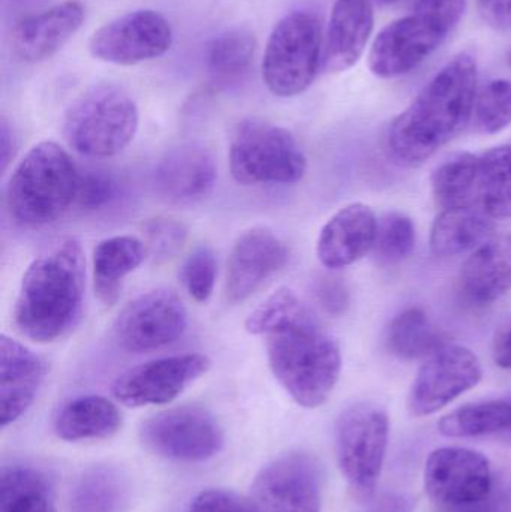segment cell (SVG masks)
Listing matches in <instances>:
<instances>
[{"label": "cell", "instance_id": "obj_1", "mask_svg": "<svg viewBox=\"0 0 511 512\" xmlns=\"http://www.w3.org/2000/svg\"><path fill=\"white\" fill-rule=\"evenodd\" d=\"M245 327L266 337L270 369L297 405L315 409L329 400L341 376V349L296 292H273Z\"/></svg>", "mask_w": 511, "mask_h": 512}, {"label": "cell", "instance_id": "obj_2", "mask_svg": "<svg viewBox=\"0 0 511 512\" xmlns=\"http://www.w3.org/2000/svg\"><path fill=\"white\" fill-rule=\"evenodd\" d=\"M477 83L473 54L449 60L390 125L387 149L395 162L417 167L455 140L473 117Z\"/></svg>", "mask_w": 511, "mask_h": 512}, {"label": "cell", "instance_id": "obj_3", "mask_svg": "<svg viewBox=\"0 0 511 512\" xmlns=\"http://www.w3.org/2000/svg\"><path fill=\"white\" fill-rule=\"evenodd\" d=\"M84 289L83 249L77 240H63L36 258L24 273L15 301V327L36 343L60 339L80 319Z\"/></svg>", "mask_w": 511, "mask_h": 512}, {"label": "cell", "instance_id": "obj_4", "mask_svg": "<svg viewBox=\"0 0 511 512\" xmlns=\"http://www.w3.org/2000/svg\"><path fill=\"white\" fill-rule=\"evenodd\" d=\"M80 171L69 153L42 141L17 165L6 189V206L15 224L41 228L59 221L77 200Z\"/></svg>", "mask_w": 511, "mask_h": 512}, {"label": "cell", "instance_id": "obj_5", "mask_svg": "<svg viewBox=\"0 0 511 512\" xmlns=\"http://www.w3.org/2000/svg\"><path fill=\"white\" fill-rule=\"evenodd\" d=\"M140 111L123 87L96 84L81 93L63 117L69 147L89 158L119 155L137 135Z\"/></svg>", "mask_w": 511, "mask_h": 512}, {"label": "cell", "instance_id": "obj_6", "mask_svg": "<svg viewBox=\"0 0 511 512\" xmlns=\"http://www.w3.org/2000/svg\"><path fill=\"white\" fill-rule=\"evenodd\" d=\"M308 159L294 135L261 119L237 123L230 141V171L243 186L294 185Z\"/></svg>", "mask_w": 511, "mask_h": 512}, {"label": "cell", "instance_id": "obj_7", "mask_svg": "<svg viewBox=\"0 0 511 512\" xmlns=\"http://www.w3.org/2000/svg\"><path fill=\"white\" fill-rule=\"evenodd\" d=\"M320 20L311 12L294 11L273 27L264 50V84L278 98L305 93L317 77L323 60Z\"/></svg>", "mask_w": 511, "mask_h": 512}, {"label": "cell", "instance_id": "obj_8", "mask_svg": "<svg viewBox=\"0 0 511 512\" xmlns=\"http://www.w3.org/2000/svg\"><path fill=\"white\" fill-rule=\"evenodd\" d=\"M389 415L374 402H359L345 409L336 424L335 450L339 469L354 498L374 496L386 462Z\"/></svg>", "mask_w": 511, "mask_h": 512}, {"label": "cell", "instance_id": "obj_9", "mask_svg": "<svg viewBox=\"0 0 511 512\" xmlns=\"http://www.w3.org/2000/svg\"><path fill=\"white\" fill-rule=\"evenodd\" d=\"M141 441L147 450L177 463H203L224 448V430L203 406L185 405L159 412L143 423Z\"/></svg>", "mask_w": 511, "mask_h": 512}, {"label": "cell", "instance_id": "obj_10", "mask_svg": "<svg viewBox=\"0 0 511 512\" xmlns=\"http://www.w3.org/2000/svg\"><path fill=\"white\" fill-rule=\"evenodd\" d=\"M252 512H321L323 472L308 453H288L263 468L252 484Z\"/></svg>", "mask_w": 511, "mask_h": 512}, {"label": "cell", "instance_id": "obj_11", "mask_svg": "<svg viewBox=\"0 0 511 512\" xmlns=\"http://www.w3.org/2000/svg\"><path fill=\"white\" fill-rule=\"evenodd\" d=\"M173 45L170 21L153 9L126 12L93 32L89 51L96 60L135 66L159 59Z\"/></svg>", "mask_w": 511, "mask_h": 512}, {"label": "cell", "instance_id": "obj_12", "mask_svg": "<svg viewBox=\"0 0 511 512\" xmlns=\"http://www.w3.org/2000/svg\"><path fill=\"white\" fill-rule=\"evenodd\" d=\"M186 328L183 301L168 289H155L123 307L114 322V336L125 351L144 354L173 345Z\"/></svg>", "mask_w": 511, "mask_h": 512}, {"label": "cell", "instance_id": "obj_13", "mask_svg": "<svg viewBox=\"0 0 511 512\" xmlns=\"http://www.w3.org/2000/svg\"><path fill=\"white\" fill-rule=\"evenodd\" d=\"M450 33L434 18L413 9L378 33L369 51V69L384 80L410 74L446 42Z\"/></svg>", "mask_w": 511, "mask_h": 512}, {"label": "cell", "instance_id": "obj_14", "mask_svg": "<svg viewBox=\"0 0 511 512\" xmlns=\"http://www.w3.org/2000/svg\"><path fill=\"white\" fill-rule=\"evenodd\" d=\"M479 357L467 346L446 345L426 358L408 396L413 417H428L473 390L482 381Z\"/></svg>", "mask_w": 511, "mask_h": 512}, {"label": "cell", "instance_id": "obj_15", "mask_svg": "<svg viewBox=\"0 0 511 512\" xmlns=\"http://www.w3.org/2000/svg\"><path fill=\"white\" fill-rule=\"evenodd\" d=\"M209 369V357L203 354L158 358L126 370L111 385V393L128 408L168 405Z\"/></svg>", "mask_w": 511, "mask_h": 512}, {"label": "cell", "instance_id": "obj_16", "mask_svg": "<svg viewBox=\"0 0 511 512\" xmlns=\"http://www.w3.org/2000/svg\"><path fill=\"white\" fill-rule=\"evenodd\" d=\"M425 489L441 507L458 510L480 504L491 495V463L468 448H438L426 462Z\"/></svg>", "mask_w": 511, "mask_h": 512}, {"label": "cell", "instance_id": "obj_17", "mask_svg": "<svg viewBox=\"0 0 511 512\" xmlns=\"http://www.w3.org/2000/svg\"><path fill=\"white\" fill-rule=\"evenodd\" d=\"M290 251L267 228H252L234 243L227 264V298L230 303L248 300L267 279L287 265Z\"/></svg>", "mask_w": 511, "mask_h": 512}, {"label": "cell", "instance_id": "obj_18", "mask_svg": "<svg viewBox=\"0 0 511 512\" xmlns=\"http://www.w3.org/2000/svg\"><path fill=\"white\" fill-rule=\"evenodd\" d=\"M86 8L80 0H63L15 24L11 44L24 63H41L56 56L81 29Z\"/></svg>", "mask_w": 511, "mask_h": 512}, {"label": "cell", "instance_id": "obj_19", "mask_svg": "<svg viewBox=\"0 0 511 512\" xmlns=\"http://www.w3.org/2000/svg\"><path fill=\"white\" fill-rule=\"evenodd\" d=\"M216 177L215 158L197 144H185L165 153L155 170L159 194L180 206H192L209 197Z\"/></svg>", "mask_w": 511, "mask_h": 512}, {"label": "cell", "instance_id": "obj_20", "mask_svg": "<svg viewBox=\"0 0 511 512\" xmlns=\"http://www.w3.org/2000/svg\"><path fill=\"white\" fill-rule=\"evenodd\" d=\"M47 375V364L12 337H0V423L20 420L35 402Z\"/></svg>", "mask_w": 511, "mask_h": 512}, {"label": "cell", "instance_id": "obj_21", "mask_svg": "<svg viewBox=\"0 0 511 512\" xmlns=\"http://www.w3.org/2000/svg\"><path fill=\"white\" fill-rule=\"evenodd\" d=\"M378 219L374 210L353 203L339 210L321 230L317 256L329 270L350 267L374 249Z\"/></svg>", "mask_w": 511, "mask_h": 512}, {"label": "cell", "instance_id": "obj_22", "mask_svg": "<svg viewBox=\"0 0 511 512\" xmlns=\"http://www.w3.org/2000/svg\"><path fill=\"white\" fill-rule=\"evenodd\" d=\"M374 30L371 0H336L324 42V69L341 74L357 65Z\"/></svg>", "mask_w": 511, "mask_h": 512}, {"label": "cell", "instance_id": "obj_23", "mask_svg": "<svg viewBox=\"0 0 511 512\" xmlns=\"http://www.w3.org/2000/svg\"><path fill=\"white\" fill-rule=\"evenodd\" d=\"M468 303L486 307L511 291V234L494 236L471 252L459 277Z\"/></svg>", "mask_w": 511, "mask_h": 512}, {"label": "cell", "instance_id": "obj_24", "mask_svg": "<svg viewBox=\"0 0 511 512\" xmlns=\"http://www.w3.org/2000/svg\"><path fill=\"white\" fill-rule=\"evenodd\" d=\"M495 219L479 204L443 210L431 230L432 254L440 258L474 252L494 237Z\"/></svg>", "mask_w": 511, "mask_h": 512}, {"label": "cell", "instance_id": "obj_25", "mask_svg": "<svg viewBox=\"0 0 511 512\" xmlns=\"http://www.w3.org/2000/svg\"><path fill=\"white\" fill-rule=\"evenodd\" d=\"M120 427L119 408L111 400L95 394L69 400L54 418V433L66 442L110 439Z\"/></svg>", "mask_w": 511, "mask_h": 512}, {"label": "cell", "instance_id": "obj_26", "mask_svg": "<svg viewBox=\"0 0 511 512\" xmlns=\"http://www.w3.org/2000/svg\"><path fill=\"white\" fill-rule=\"evenodd\" d=\"M144 256L146 246L137 237L116 236L98 243L93 251V289L102 303H116L123 280L140 267Z\"/></svg>", "mask_w": 511, "mask_h": 512}, {"label": "cell", "instance_id": "obj_27", "mask_svg": "<svg viewBox=\"0 0 511 512\" xmlns=\"http://www.w3.org/2000/svg\"><path fill=\"white\" fill-rule=\"evenodd\" d=\"M0 512H57L47 475L29 465L5 466L0 472Z\"/></svg>", "mask_w": 511, "mask_h": 512}, {"label": "cell", "instance_id": "obj_28", "mask_svg": "<svg viewBox=\"0 0 511 512\" xmlns=\"http://www.w3.org/2000/svg\"><path fill=\"white\" fill-rule=\"evenodd\" d=\"M446 345L443 334L420 307H407L393 316L386 330L387 349L401 360L428 358Z\"/></svg>", "mask_w": 511, "mask_h": 512}, {"label": "cell", "instance_id": "obj_29", "mask_svg": "<svg viewBox=\"0 0 511 512\" xmlns=\"http://www.w3.org/2000/svg\"><path fill=\"white\" fill-rule=\"evenodd\" d=\"M257 41L245 29H230L213 36L206 47V68L218 84L242 81L254 65Z\"/></svg>", "mask_w": 511, "mask_h": 512}, {"label": "cell", "instance_id": "obj_30", "mask_svg": "<svg viewBox=\"0 0 511 512\" xmlns=\"http://www.w3.org/2000/svg\"><path fill=\"white\" fill-rule=\"evenodd\" d=\"M128 481L113 466L87 469L71 495V512H123L128 504Z\"/></svg>", "mask_w": 511, "mask_h": 512}, {"label": "cell", "instance_id": "obj_31", "mask_svg": "<svg viewBox=\"0 0 511 512\" xmlns=\"http://www.w3.org/2000/svg\"><path fill=\"white\" fill-rule=\"evenodd\" d=\"M511 429V397L468 403L444 415L438 423L441 435L447 438H479L506 435Z\"/></svg>", "mask_w": 511, "mask_h": 512}, {"label": "cell", "instance_id": "obj_32", "mask_svg": "<svg viewBox=\"0 0 511 512\" xmlns=\"http://www.w3.org/2000/svg\"><path fill=\"white\" fill-rule=\"evenodd\" d=\"M480 156L470 152L456 153L432 174L431 186L435 203L443 210L477 204Z\"/></svg>", "mask_w": 511, "mask_h": 512}, {"label": "cell", "instance_id": "obj_33", "mask_svg": "<svg viewBox=\"0 0 511 512\" xmlns=\"http://www.w3.org/2000/svg\"><path fill=\"white\" fill-rule=\"evenodd\" d=\"M477 204L494 219H511V144L480 156Z\"/></svg>", "mask_w": 511, "mask_h": 512}, {"label": "cell", "instance_id": "obj_34", "mask_svg": "<svg viewBox=\"0 0 511 512\" xmlns=\"http://www.w3.org/2000/svg\"><path fill=\"white\" fill-rule=\"evenodd\" d=\"M416 225L401 212L386 213L378 221L372 254L380 265H395L411 255L416 246Z\"/></svg>", "mask_w": 511, "mask_h": 512}, {"label": "cell", "instance_id": "obj_35", "mask_svg": "<svg viewBox=\"0 0 511 512\" xmlns=\"http://www.w3.org/2000/svg\"><path fill=\"white\" fill-rule=\"evenodd\" d=\"M474 120L485 134H498L511 125V81H489L477 92Z\"/></svg>", "mask_w": 511, "mask_h": 512}, {"label": "cell", "instance_id": "obj_36", "mask_svg": "<svg viewBox=\"0 0 511 512\" xmlns=\"http://www.w3.org/2000/svg\"><path fill=\"white\" fill-rule=\"evenodd\" d=\"M218 264L209 248H198L186 258L180 273L183 285L198 303H206L215 289Z\"/></svg>", "mask_w": 511, "mask_h": 512}, {"label": "cell", "instance_id": "obj_37", "mask_svg": "<svg viewBox=\"0 0 511 512\" xmlns=\"http://www.w3.org/2000/svg\"><path fill=\"white\" fill-rule=\"evenodd\" d=\"M119 194V183L107 171H86L80 173L75 206L84 212H99L111 206Z\"/></svg>", "mask_w": 511, "mask_h": 512}, {"label": "cell", "instance_id": "obj_38", "mask_svg": "<svg viewBox=\"0 0 511 512\" xmlns=\"http://www.w3.org/2000/svg\"><path fill=\"white\" fill-rule=\"evenodd\" d=\"M147 248L156 258L167 259L177 254L185 245L188 231L182 222L170 218H156L144 227Z\"/></svg>", "mask_w": 511, "mask_h": 512}, {"label": "cell", "instance_id": "obj_39", "mask_svg": "<svg viewBox=\"0 0 511 512\" xmlns=\"http://www.w3.org/2000/svg\"><path fill=\"white\" fill-rule=\"evenodd\" d=\"M188 512H252V508L248 498L230 490L212 489L198 493Z\"/></svg>", "mask_w": 511, "mask_h": 512}, {"label": "cell", "instance_id": "obj_40", "mask_svg": "<svg viewBox=\"0 0 511 512\" xmlns=\"http://www.w3.org/2000/svg\"><path fill=\"white\" fill-rule=\"evenodd\" d=\"M467 9V0H416L414 11L434 18L453 32Z\"/></svg>", "mask_w": 511, "mask_h": 512}, {"label": "cell", "instance_id": "obj_41", "mask_svg": "<svg viewBox=\"0 0 511 512\" xmlns=\"http://www.w3.org/2000/svg\"><path fill=\"white\" fill-rule=\"evenodd\" d=\"M315 294H317V300L321 307L326 312L332 313V315H341L347 309L348 303H350L347 286H345L341 279H336V277H323V279H320V282L317 283Z\"/></svg>", "mask_w": 511, "mask_h": 512}, {"label": "cell", "instance_id": "obj_42", "mask_svg": "<svg viewBox=\"0 0 511 512\" xmlns=\"http://www.w3.org/2000/svg\"><path fill=\"white\" fill-rule=\"evenodd\" d=\"M480 18L498 32L511 30V0H476Z\"/></svg>", "mask_w": 511, "mask_h": 512}, {"label": "cell", "instance_id": "obj_43", "mask_svg": "<svg viewBox=\"0 0 511 512\" xmlns=\"http://www.w3.org/2000/svg\"><path fill=\"white\" fill-rule=\"evenodd\" d=\"M492 358L501 369L511 370V318L495 334Z\"/></svg>", "mask_w": 511, "mask_h": 512}, {"label": "cell", "instance_id": "obj_44", "mask_svg": "<svg viewBox=\"0 0 511 512\" xmlns=\"http://www.w3.org/2000/svg\"><path fill=\"white\" fill-rule=\"evenodd\" d=\"M0 159H2V171L8 170L9 164L17 152V137L8 120L3 117L0 122Z\"/></svg>", "mask_w": 511, "mask_h": 512}, {"label": "cell", "instance_id": "obj_45", "mask_svg": "<svg viewBox=\"0 0 511 512\" xmlns=\"http://www.w3.org/2000/svg\"><path fill=\"white\" fill-rule=\"evenodd\" d=\"M413 507V499L408 496L387 495L374 505L372 512H411Z\"/></svg>", "mask_w": 511, "mask_h": 512}, {"label": "cell", "instance_id": "obj_46", "mask_svg": "<svg viewBox=\"0 0 511 512\" xmlns=\"http://www.w3.org/2000/svg\"><path fill=\"white\" fill-rule=\"evenodd\" d=\"M456 512H498L494 502L486 501L480 502V504L470 505V507L458 508Z\"/></svg>", "mask_w": 511, "mask_h": 512}, {"label": "cell", "instance_id": "obj_47", "mask_svg": "<svg viewBox=\"0 0 511 512\" xmlns=\"http://www.w3.org/2000/svg\"><path fill=\"white\" fill-rule=\"evenodd\" d=\"M507 63H509V66L511 68V48L509 50V53H507Z\"/></svg>", "mask_w": 511, "mask_h": 512}, {"label": "cell", "instance_id": "obj_48", "mask_svg": "<svg viewBox=\"0 0 511 512\" xmlns=\"http://www.w3.org/2000/svg\"><path fill=\"white\" fill-rule=\"evenodd\" d=\"M503 436L504 438L509 439V441H511V429L509 430V432L506 433V435Z\"/></svg>", "mask_w": 511, "mask_h": 512}, {"label": "cell", "instance_id": "obj_49", "mask_svg": "<svg viewBox=\"0 0 511 512\" xmlns=\"http://www.w3.org/2000/svg\"><path fill=\"white\" fill-rule=\"evenodd\" d=\"M380 2H383V3H395V2H398V0H380Z\"/></svg>", "mask_w": 511, "mask_h": 512}]
</instances>
